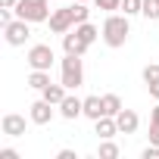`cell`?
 <instances>
[{"label":"cell","instance_id":"obj_8","mask_svg":"<svg viewBox=\"0 0 159 159\" xmlns=\"http://www.w3.org/2000/svg\"><path fill=\"white\" fill-rule=\"evenodd\" d=\"M28 109H31L28 116H31V122H34V125H47V122H53V103H50V100H44V97H41V100H34Z\"/></svg>","mask_w":159,"mask_h":159},{"label":"cell","instance_id":"obj_13","mask_svg":"<svg viewBox=\"0 0 159 159\" xmlns=\"http://www.w3.org/2000/svg\"><path fill=\"white\" fill-rule=\"evenodd\" d=\"M84 116L88 119H100V116H106V109H103V97H84Z\"/></svg>","mask_w":159,"mask_h":159},{"label":"cell","instance_id":"obj_14","mask_svg":"<svg viewBox=\"0 0 159 159\" xmlns=\"http://www.w3.org/2000/svg\"><path fill=\"white\" fill-rule=\"evenodd\" d=\"M47 84H53V81H50V72H44V69H31V75H28V88L44 91Z\"/></svg>","mask_w":159,"mask_h":159},{"label":"cell","instance_id":"obj_6","mask_svg":"<svg viewBox=\"0 0 159 159\" xmlns=\"http://www.w3.org/2000/svg\"><path fill=\"white\" fill-rule=\"evenodd\" d=\"M47 22H50V31L53 34H66V31L75 28V13H72V7H62V10H53Z\"/></svg>","mask_w":159,"mask_h":159},{"label":"cell","instance_id":"obj_25","mask_svg":"<svg viewBox=\"0 0 159 159\" xmlns=\"http://www.w3.org/2000/svg\"><path fill=\"white\" fill-rule=\"evenodd\" d=\"M0 159H19V153L13 147H3V150H0Z\"/></svg>","mask_w":159,"mask_h":159},{"label":"cell","instance_id":"obj_30","mask_svg":"<svg viewBox=\"0 0 159 159\" xmlns=\"http://www.w3.org/2000/svg\"><path fill=\"white\" fill-rule=\"evenodd\" d=\"M81 3H84V0H81Z\"/></svg>","mask_w":159,"mask_h":159},{"label":"cell","instance_id":"obj_20","mask_svg":"<svg viewBox=\"0 0 159 159\" xmlns=\"http://www.w3.org/2000/svg\"><path fill=\"white\" fill-rule=\"evenodd\" d=\"M72 13H75V25H81V22H88V19H91V10L81 3V0H78V3L72 7Z\"/></svg>","mask_w":159,"mask_h":159},{"label":"cell","instance_id":"obj_15","mask_svg":"<svg viewBox=\"0 0 159 159\" xmlns=\"http://www.w3.org/2000/svg\"><path fill=\"white\" fill-rule=\"evenodd\" d=\"M75 31H78V34H81V38H84L88 44H94L97 38H103V31H100L97 25H91V22H81V25H75Z\"/></svg>","mask_w":159,"mask_h":159},{"label":"cell","instance_id":"obj_10","mask_svg":"<svg viewBox=\"0 0 159 159\" xmlns=\"http://www.w3.org/2000/svg\"><path fill=\"white\" fill-rule=\"evenodd\" d=\"M59 116H62V119H69V122H75L78 116H84V100H81V97L66 94V100L59 103Z\"/></svg>","mask_w":159,"mask_h":159},{"label":"cell","instance_id":"obj_9","mask_svg":"<svg viewBox=\"0 0 159 159\" xmlns=\"http://www.w3.org/2000/svg\"><path fill=\"white\" fill-rule=\"evenodd\" d=\"M88 47H91V44H88V41L81 38V34H78L75 28L62 34V50H66V53H75V56H84V53H88Z\"/></svg>","mask_w":159,"mask_h":159},{"label":"cell","instance_id":"obj_7","mask_svg":"<svg viewBox=\"0 0 159 159\" xmlns=\"http://www.w3.org/2000/svg\"><path fill=\"white\" fill-rule=\"evenodd\" d=\"M0 131L7 137H22L25 134V116H16V112H7L0 119Z\"/></svg>","mask_w":159,"mask_h":159},{"label":"cell","instance_id":"obj_12","mask_svg":"<svg viewBox=\"0 0 159 159\" xmlns=\"http://www.w3.org/2000/svg\"><path fill=\"white\" fill-rule=\"evenodd\" d=\"M66 94H69V88H66L62 81H59V84H47V88L41 91V97H44V100H50L53 106H59V103L66 100Z\"/></svg>","mask_w":159,"mask_h":159},{"label":"cell","instance_id":"obj_16","mask_svg":"<svg viewBox=\"0 0 159 159\" xmlns=\"http://www.w3.org/2000/svg\"><path fill=\"white\" fill-rule=\"evenodd\" d=\"M103 109H106V116H119L125 106H122V97L119 94H103Z\"/></svg>","mask_w":159,"mask_h":159},{"label":"cell","instance_id":"obj_1","mask_svg":"<svg viewBox=\"0 0 159 159\" xmlns=\"http://www.w3.org/2000/svg\"><path fill=\"white\" fill-rule=\"evenodd\" d=\"M128 19L131 16H119V13H109L106 16V22H103V44L106 47H112V50L125 47V41L131 34V22Z\"/></svg>","mask_w":159,"mask_h":159},{"label":"cell","instance_id":"obj_27","mask_svg":"<svg viewBox=\"0 0 159 159\" xmlns=\"http://www.w3.org/2000/svg\"><path fill=\"white\" fill-rule=\"evenodd\" d=\"M0 22H3V25L13 22V10H0Z\"/></svg>","mask_w":159,"mask_h":159},{"label":"cell","instance_id":"obj_18","mask_svg":"<svg viewBox=\"0 0 159 159\" xmlns=\"http://www.w3.org/2000/svg\"><path fill=\"white\" fill-rule=\"evenodd\" d=\"M150 143L159 147V103H156L153 112H150Z\"/></svg>","mask_w":159,"mask_h":159},{"label":"cell","instance_id":"obj_21","mask_svg":"<svg viewBox=\"0 0 159 159\" xmlns=\"http://www.w3.org/2000/svg\"><path fill=\"white\" fill-rule=\"evenodd\" d=\"M122 10H125V16H137L143 10V0H122Z\"/></svg>","mask_w":159,"mask_h":159},{"label":"cell","instance_id":"obj_3","mask_svg":"<svg viewBox=\"0 0 159 159\" xmlns=\"http://www.w3.org/2000/svg\"><path fill=\"white\" fill-rule=\"evenodd\" d=\"M16 16L25 22H47L50 19V0H19Z\"/></svg>","mask_w":159,"mask_h":159},{"label":"cell","instance_id":"obj_29","mask_svg":"<svg viewBox=\"0 0 159 159\" xmlns=\"http://www.w3.org/2000/svg\"><path fill=\"white\" fill-rule=\"evenodd\" d=\"M0 7H3V10H16V7H19V0H0Z\"/></svg>","mask_w":159,"mask_h":159},{"label":"cell","instance_id":"obj_2","mask_svg":"<svg viewBox=\"0 0 159 159\" xmlns=\"http://www.w3.org/2000/svg\"><path fill=\"white\" fill-rule=\"evenodd\" d=\"M62 84L69 91H78L84 84V62H81V56H75V53L62 56Z\"/></svg>","mask_w":159,"mask_h":159},{"label":"cell","instance_id":"obj_24","mask_svg":"<svg viewBox=\"0 0 159 159\" xmlns=\"http://www.w3.org/2000/svg\"><path fill=\"white\" fill-rule=\"evenodd\" d=\"M140 159H159V147H156V143H150V147L140 153Z\"/></svg>","mask_w":159,"mask_h":159},{"label":"cell","instance_id":"obj_19","mask_svg":"<svg viewBox=\"0 0 159 159\" xmlns=\"http://www.w3.org/2000/svg\"><path fill=\"white\" fill-rule=\"evenodd\" d=\"M140 16H143V19H150V22H156V19H159V3H156V0H143Z\"/></svg>","mask_w":159,"mask_h":159},{"label":"cell","instance_id":"obj_22","mask_svg":"<svg viewBox=\"0 0 159 159\" xmlns=\"http://www.w3.org/2000/svg\"><path fill=\"white\" fill-rule=\"evenodd\" d=\"M143 81H147V84L159 81V62H150V66H143Z\"/></svg>","mask_w":159,"mask_h":159},{"label":"cell","instance_id":"obj_11","mask_svg":"<svg viewBox=\"0 0 159 159\" xmlns=\"http://www.w3.org/2000/svg\"><path fill=\"white\" fill-rule=\"evenodd\" d=\"M116 122H119V134H134V131L140 128V116H137L134 109H122V112L116 116Z\"/></svg>","mask_w":159,"mask_h":159},{"label":"cell","instance_id":"obj_28","mask_svg":"<svg viewBox=\"0 0 159 159\" xmlns=\"http://www.w3.org/2000/svg\"><path fill=\"white\" fill-rule=\"evenodd\" d=\"M147 88H150V97L159 100V81H153V84H147Z\"/></svg>","mask_w":159,"mask_h":159},{"label":"cell","instance_id":"obj_5","mask_svg":"<svg viewBox=\"0 0 159 159\" xmlns=\"http://www.w3.org/2000/svg\"><path fill=\"white\" fill-rule=\"evenodd\" d=\"M28 66L31 69H44V72H50V66H53V59H56V53H53V47L50 44H34L31 50H28Z\"/></svg>","mask_w":159,"mask_h":159},{"label":"cell","instance_id":"obj_4","mask_svg":"<svg viewBox=\"0 0 159 159\" xmlns=\"http://www.w3.org/2000/svg\"><path fill=\"white\" fill-rule=\"evenodd\" d=\"M3 38H7V44L10 47H22L28 38H31V22H25V19H13V22H7L3 25Z\"/></svg>","mask_w":159,"mask_h":159},{"label":"cell","instance_id":"obj_17","mask_svg":"<svg viewBox=\"0 0 159 159\" xmlns=\"http://www.w3.org/2000/svg\"><path fill=\"white\" fill-rule=\"evenodd\" d=\"M97 156H100V159H116V156H119V147L112 143V137L100 140V147H97Z\"/></svg>","mask_w":159,"mask_h":159},{"label":"cell","instance_id":"obj_26","mask_svg":"<svg viewBox=\"0 0 159 159\" xmlns=\"http://www.w3.org/2000/svg\"><path fill=\"white\" fill-rule=\"evenodd\" d=\"M56 159H78V153H75V150H59Z\"/></svg>","mask_w":159,"mask_h":159},{"label":"cell","instance_id":"obj_23","mask_svg":"<svg viewBox=\"0 0 159 159\" xmlns=\"http://www.w3.org/2000/svg\"><path fill=\"white\" fill-rule=\"evenodd\" d=\"M94 3H97V10H106V13L122 10V0H94Z\"/></svg>","mask_w":159,"mask_h":159}]
</instances>
